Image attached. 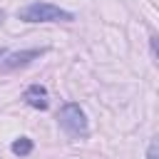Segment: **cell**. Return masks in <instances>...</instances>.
Instances as JSON below:
<instances>
[{
    "instance_id": "obj_2",
    "label": "cell",
    "mask_w": 159,
    "mask_h": 159,
    "mask_svg": "<svg viewBox=\"0 0 159 159\" xmlns=\"http://www.w3.org/2000/svg\"><path fill=\"white\" fill-rule=\"evenodd\" d=\"M60 124L70 132V134H75V137H84L87 134V119H84V112L80 109V104H75V102H70V104H65L62 109H60Z\"/></svg>"
},
{
    "instance_id": "obj_1",
    "label": "cell",
    "mask_w": 159,
    "mask_h": 159,
    "mask_svg": "<svg viewBox=\"0 0 159 159\" xmlns=\"http://www.w3.org/2000/svg\"><path fill=\"white\" fill-rule=\"evenodd\" d=\"M17 15L25 22H70V20H75L72 12H67L52 2H30Z\"/></svg>"
},
{
    "instance_id": "obj_4",
    "label": "cell",
    "mask_w": 159,
    "mask_h": 159,
    "mask_svg": "<svg viewBox=\"0 0 159 159\" xmlns=\"http://www.w3.org/2000/svg\"><path fill=\"white\" fill-rule=\"evenodd\" d=\"M22 99L30 104V107H35V109H47V89L45 87H40V84H32V87H27L25 89V94H22Z\"/></svg>"
},
{
    "instance_id": "obj_3",
    "label": "cell",
    "mask_w": 159,
    "mask_h": 159,
    "mask_svg": "<svg viewBox=\"0 0 159 159\" xmlns=\"http://www.w3.org/2000/svg\"><path fill=\"white\" fill-rule=\"evenodd\" d=\"M42 52H45V50H22V52H12V55H7V57L0 62V70H15V67H22V65L37 60Z\"/></svg>"
},
{
    "instance_id": "obj_6",
    "label": "cell",
    "mask_w": 159,
    "mask_h": 159,
    "mask_svg": "<svg viewBox=\"0 0 159 159\" xmlns=\"http://www.w3.org/2000/svg\"><path fill=\"white\" fill-rule=\"evenodd\" d=\"M147 159H159V157H157V142L149 144V154H147Z\"/></svg>"
},
{
    "instance_id": "obj_7",
    "label": "cell",
    "mask_w": 159,
    "mask_h": 159,
    "mask_svg": "<svg viewBox=\"0 0 159 159\" xmlns=\"http://www.w3.org/2000/svg\"><path fill=\"white\" fill-rule=\"evenodd\" d=\"M0 22H2V10H0Z\"/></svg>"
},
{
    "instance_id": "obj_5",
    "label": "cell",
    "mask_w": 159,
    "mask_h": 159,
    "mask_svg": "<svg viewBox=\"0 0 159 159\" xmlns=\"http://www.w3.org/2000/svg\"><path fill=\"white\" fill-rule=\"evenodd\" d=\"M12 152H15L17 157H25V154L32 152V142H30L27 137H20L17 142H12Z\"/></svg>"
}]
</instances>
